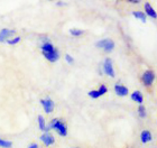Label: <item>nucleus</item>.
Wrapping results in <instances>:
<instances>
[{"instance_id":"1","label":"nucleus","mask_w":157,"mask_h":148,"mask_svg":"<svg viewBox=\"0 0 157 148\" xmlns=\"http://www.w3.org/2000/svg\"><path fill=\"white\" fill-rule=\"evenodd\" d=\"M42 52H43L44 57H45L47 61H49V62L54 63L59 59V51L53 46L52 44L48 43V42H47V43H44L42 45Z\"/></svg>"},{"instance_id":"2","label":"nucleus","mask_w":157,"mask_h":148,"mask_svg":"<svg viewBox=\"0 0 157 148\" xmlns=\"http://www.w3.org/2000/svg\"><path fill=\"white\" fill-rule=\"evenodd\" d=\"M51 129H54V130L59 132V135H61L62 137H65V136L67 135V127H66V125L64 122L59 120V119H54V120L51 121L49 126H47V132H48V130H51Z\"/></svg>"},{"instance_id":"3","label":"nucleus","mask_w":157,"mask_h":148,"mask_svg":"<svg viewBox=\"0 0 157 148\" xmlns=\"http://www.w3.org/2000/svg\"><path fill=\"white\" fill-rule=\"evenodd\" d=\"M95 46L98 47V48L105 49V52L109 53V52H111V51H113V48H115V43H113L111 40L105 38V40H99L98 43L95 44Z\"/></svg>"},{"instance_id":"4","label":"nucleus","mask_w":157,"mask_h":148,"mask_svg":"<svg viewBox=\"0 0 157 148\" xmlns=\"http://www.w3.org/2000/svg\"><path fill=\"white\" fill-rule=\"evenodd\" d=\"M141 80H143L144 85L151 86V84H153V82H154V80H155V73L153 72V71H149V70H148V71H146V72L143 74Z\"/></svg>"},{"instance_id":"5","label":"nucleus","mask_w":157,"mask_h":148,"mask_svg":"<svg viewBox=\"0 0 157 148\" xmlns=\"http://www.w3.org/2000/svg\"><path fill=\"white\" fill-rule=\"evenodd\" d=\"M103 70L105 73L110 78L115 76V71H113V66H112V61L110 59H105V63H103Z\"/></svg>"},{"instance_id":"6","label":"nucleus","mask_w":157,"mask_h":148,"mask_svg":"<svg viewBox=\"0 0 157 148\" xmlns=\"http://www.w3.org/2000/svg\"><path fill=\"white\" fill-rule=\"evenodd\" d=\"M40 103H42L43 108H44V111H45L46 113H51V112L54 110V107H55L54 101L49 98L44 99V100H40Z\"/></svg>"},{"instance_id":"7","label":"nucleus","mask_w":157,"mask_h":148,"mask_svg":"<svg viewBox=\"0 0 157 148\" xmlns=\"http://www.w3.org/2000/svg\"><path fill=\"white\" fill-rule=\"evenodd\" d=\"M107 91H108L107 86L101 85L99 90H92V91H89L88 94L91 97L92 99H97V98H100L101 96H103L105 93H107Z\"/></svg>"},{"instance_id":"8","label":"nucleus","mask_w":157,"mask_h":148,"mask_svg":"<svg viewBox=\"0 0 157 148\" xmlns=\"http://www.w3.org/2000/svg\"><path fill=\"white\" fill-rule=\"evenodd\" d=\"M13 35H15V30L8 29V28H3L0 30V43L7 42L9 40V37H11Z\"/></svg>"},{"instance_id":"9","label":"nucleus","mask_w":157,"mask_h":148,"mask_svg":"<svg viewBox=\"0 0 157 148\" xmlns=\"http://www.w3.org/2000/svg\"><path fill=\"white\" fill-rule=\"evenodd\" d=\"M40 140L45 144V146H51L55 142V138H54L52 134H49V132L43 134V135L40 136Z\"/></svg>"},{"instance_id":"10","label":"nucleus","mask_w":157,"mask_h":148,"mask_svg":"<svg viewBox=\"0 0 157 148\" xmlns=\"http://www.w3.org/2000/svg\"><path fill=\"white\" fill-rule=\"evenodd\" d=\"M115 92L117 96L119 97H124L128 94V89L124 85H121V84H116L115 85Z\"/></svg>"},{"instance_id":"11","label":"nucleus","mask_w":157,"mask_h":148,"mask_svg":"<svg viewBox=\"0 0 157 148\" xmlns=\"http://www.w3.org/2000/svg\"><path fill=\"white\" fill-rule=\"evenodd\" d=\"M145 11H146V13H145L146 16H149V17H151V18H154V19L157 17L156 11H155L154 8H153L148 2L145 3Z\"/></svg>"},{"instance_id":"12","label":"nucleus","mask_w":157,"mask_h":148,"mask_svg":"<svg viewBox=\"0 0 157 148\" xmlns=\"http://www.w3.org/2000/svg\"><path fill=\"white\" fill-rule=\"evenodd\" d=\"M131 100L139 103V104H141L143 101H144V98H143V94L140 93V91H135V92L131 94Z\"/></svg>"},{"instance_id":"13","label":"nucleus","mask_w":157,"mask_h":148,"mask_svg":"<svg viewBox=\"0 0 157 148\" xmlns=\"http://www.w3.org/2000/svg\"><path fill=\"white\" fill-rule=\"evenodd\" d=\"M140 139H141V142H144V144H146V142H148L149 140H151V131H149V130H144V131H141Z\"/></svg>"},{"instance_id":"14","label":"nucleus","mask_w":157,"mask_h":148,"mask_svg":"<svg viewBox=\"0 0 157 148\" xmlns=\"http://www.w3.org/2000/svg\"><path fill=\"white\" fill-rule=\"evenodd\" d=\"M37 121H38V127H39V129H40L42 131L47 132V126H46L45 119L43 118L42 116H38V118H37Z\"/></svg>"},{"instance_id":"15","label":"nucleus","mask_w":157,"mask_h":148,"mask_svg":"<svg viewBox=\"0 0 157 148\" xmlns=\"http://www.w3.org/2000/svg\"><path fill=\"white\" fill-rule=\"evenodd\" d=\"M132 15H134V17H136L137 19H140L143 23H146V20H147V16L145 15V13H141V11H134Z\"/></svg>"},{"instance_id":"16","label":"nucleus","mask_w":157,"mask_h":148,"mask_svg":"<svg viewBox=\"0 0 157 148\" xmlns=\"http://www.w3.org/2000/svg\"><path fill=\"white\" fill-rule=\"evenodd\" d=\"M13 146V142H8V140H3V139L0 138V147L2 148H10Z\"/></svg>"},{"instance_id":"17","label":"nucleus","mask_w":157,"mask_h":148,"mask_svg":"<svg viewBox=\"0 0 157 148\" xmlns=\"http://www.w3.org/2000/svg\"><path fill=\"white\" fill-rule=\"evenodd\" d=\"M138 115L140 118H146V109H145L144 105H139L138 107Z\"/></svg>"},{"instance_id":"18","label":"nucleus","mask_w":157,"mask_h":148,"mask_svg":"<svg viewBox=\"0 0 157 148\" xmlns=\"http://www.w3.org/2000/svg\"><path fill=\"white\" fill-rule=\"evenodd\" d=\"M83 33H84L83 30H81V29H75V28H72V29L70 30V34H71L72 36H75V37L81 36V35H82Z\"/></svg>"},{"instance_id":"19","label":"nucleus","mask_w":157,"mask_h":148,"mask_svg":"<svg viewBox=\"0 0 157 148\" xmlns=\"http://www.w3.org/2000/svg\"><path fill=\"white\" fill-rule=\"evenodd\" d=\"M20 40V37H15V38H13V40H7V43L9 44V45H15V44L19 43Z\"/></svg>"},{"instance_id":"20","label":"nucleus","mask_w":157,"mask_h":148,"mask_svg":"<svg viewBox=\"0 0 157 148\" xmlns=\"http://www.w3.org/2000/svg\"><path fill=\"white\" fill-rule=\"evenodd\" d=\"M65 59H66V62L70 63V64H73V62H74V59H73L71 55H69V54H66L65 55Z\"/></svg>"},{"instance_id":"21","label":"nucleus","mask_w":157,"mask_h":148,"mask_svg":"<svg viewBox=\"0 0 157 148\" xmlns=\"http://www.w3.org/2000/svg\"><path fill=\"white\" fill-rule=\"evenodd\" d=\"M28 148H38V145H37V144H30V145L28 146Z\"/></svg>"},{"instance_id":"22","label":"nucleus","mask_w":157,"mask_h":148,"mask_svg":"<svg viewBox=\"0 0 157 148\" xmlns=\"http://www.w3.org/2000/svg\"><path fill=\"white\" fill-rule=\"evenodd\" d=\"M128 2H130V3H139L140 1H139V0H129Z\"/></svg>"}]
</instances>
